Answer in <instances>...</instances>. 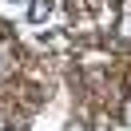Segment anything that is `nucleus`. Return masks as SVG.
Listing matches in <instances>:
<instances>
[{"label": "nucleus", "mask_w": 131, "mask_h": 131, "mask_svg": "<svg viewBox=\"0 0 131 131\" xmlns=\"http://www.w3.org/2000/svg\"><path fill=\"white\" fill-rule=\"evenodd\" d=\"M24 16H28V24H32V28H48L52 20H56V0H32Z\"/></svg>", "instance_id": "f257e3e1"}, {"label": "nucleus", "mask_w": 131, "mask_h": 131, "mask_svg": "<svg viewBox=\"0 0 131 131\" xmlns=\"http://www.w3.org/2000/svg\"><path fill=\"white\" fill-rule=\"evenodd\" d=\"M0 131H4V123H0Z\"/></svg>", "instance_id": "20e7f679"}, {"label": "nucleus", "mask_w": 131, "mask_h": 131, "mask_svg": "<svg viewBox=\"0 0 131 131\" xmlns=\"http://www.w3.org/2000/svg\"><path fill=\"white\" fill-rule=\"evenodd\" d=\"M115 36H119L123 44H131V8H123L119 16H115Z\"/></svg>", "instance_id": "f03ea898"}, {"label": "nucleus", "mask_w": 131, "mask_h": 131, "mask_svg": "<svg viewBox=\"0 0 131 131\" xmlns=\"http://www.w3.org/2000/svg\"><path fill=\"white\" fill-rule=\"evenodd\" d=\"M28 4H32V0H0V16L12 20V16H20V12H28Z\"/></svg>", "instance_id": "7ed1b4c3"}]
</instances>
